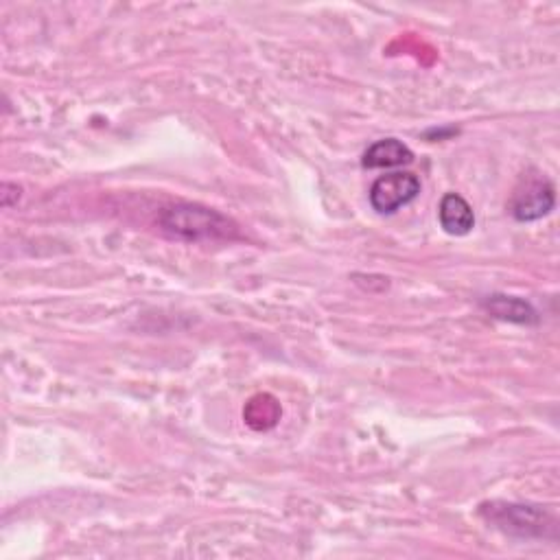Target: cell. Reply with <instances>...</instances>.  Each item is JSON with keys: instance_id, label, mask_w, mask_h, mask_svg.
I'll list each match as a JSON object with an SVG mask.
<instances>
[{"instance_id": "cell-4", "label": "cell", "mask_w": 560, "mask_h": 560, "mask_svg": "<svg viewBox=\"0 0 560 560\" xmlns=\"http://www.w3.org/2000/svg\"><path fill=\"white\" fill-rule=\"evenodd\" d=\"M420 193V180L414 173L394 171L372 184L370 189V204L381 215H392L403 206L412 204Z\"/></svg>"}, {"instance_id": "cell-5", "label": "cell", "mask_w": 560, "mask_h": 560, "mask_svg": "<svg viewBox=\"0 0 560 560\" xmlns=\"http://www.w3.org/2000/svg\"><path fill=\"white\" fill-rule=\"evenodd\" d=\"M442 230L451 237H464L475 228V213L471 204L458 193H447L438 208Z\"/></svg>"}, {"instance_id": "cell-7", "label": "cell", "mask_w": 560, "mask_h": 560, "mask_svg": "<svg viewBox=\"0 0 560 560\" xmlns=\"http://www.w3.org/2000/svg\"><path fill=\"white\" fill-rule=\"evenodd\" d=\"M484 307L488 309L490 315H493V318L512 322V324H534L536 320H539V315H536L530 302H525L517 296H501V294L488 296Z\"/></svg>"}, {"instance_id": "cell-8", "label": "cell", "mask_w": 560, "mask_h": 560, "mask_svg": "<svg viewBox=\"0 0 560 560\" xmlns=\"http://www.w3.org/2000/svg\"><path fill=\"white\" fill-rule=\"evenodd\" d=\"M243 418L254 431H267L280 420V403L272 394H256L245 403Z\"/></svg>"}, {"instance_id": "cell-2", "label": "cell", "mask_w": 560, "mask_h": 560, "mask_svg": "<svg viewBox=\"0 0 560 560\" xmlns=\"http://www.w3.org/2000/svg\"><path fill=\"white\" fill-rule=\"evenodd\" d=\"M480 515L501 532L521 539H556V519L541 506L488 501L480 506Z\"/></svg>"}, {"instance_id": "cell-6", "label": "cell", "mask_w": 560, "mask_h": 560, "mask_svg": "<svg viewBox=\"0 0 560 560\" xmlns=\"http://www.w3.org/2000/svg\"><path fill=\"white\" fill-rule=\"evenodd\" d=\"M412 162H414V151L410 147L403 145L401 140L396 138H383L366 149L361 165L366 169H394V167L412 165Z\"/></svg>"}, {"instance_id": "cell-1", "label": "cell", "mask_w": 560, "mask_h": 560, "mask_svg": "<svg viewBox=\"0 0 560 560\" xmlns=\"http://www.w3.org/2000/svg\"><path fill=\"white\" fill-rule=\"evenodd\" d=\"M160 228L167 235L202 243V241H224L237 237V224L219 210L202 204H175L160 215Z\"/></svg>"}, {"instance_id": "cell-9", "label": "cell", "mask_w": 560, "mask_h": 560, "mask_svg": "<svg viewBox=\"0 0 560 560\" xmlns=\"http://www.w3.org/2000/svg\"><path fill=\"white\" fill-rule=\"evenodd\" d=\"M0 191H3V193H0V200H3L5 208H11L14 204H18L20 193H22V189H20L18 184L3 182V189H0Z\"/></svg>"}, {"instance_id": "cell-3", "label": "cell", "mask_w": 560, "mask_h": 560, "mask_svg": "<svg viewBox=\"0 0 560 560\" xmlns=\"http://www.w3.org/2000/svg\"><path fill=\"white\" fill-rule=\"evenodd\" d=\"M556 206V191L554 184L545 178L543 173H528L523 175L519 184L512 191L508 202L510 215L517 221H536L547 217Z\"/></svg>"}]
</instances>
